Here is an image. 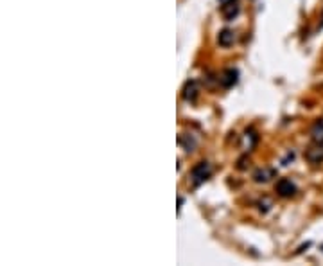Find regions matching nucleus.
<instances>
[{
    "label": "nucleus",
    "mask_w": 323,
    "mask_h": 266,
    "mask_svg": "<svg viewBox=\"0 0 323 266\" xmlns=\"http://www.w3.org/2000/svg\"><path fill=\"white\" fill-rule=\"evenodd\" d=\"M210 175H212V167H210V164L197 162L196 166L192 167V171H190V182H192L194 187H197L203 182H207Z\"/></svg>",
    "instance_id": "nucleus-1"
},
{
    "label": "nucleus",
    "mask_w": 323,
    "mask_h": 266,
    "mask_svg": "<svg viewBox=\"0 0 323 266\" xmlns=\"http://www.w3.org/2000/svg\"><path fill=\"white\" fill-rule=\"evenodd\" d=\"M275 191H276V195L282 196V198H291V196L296 195V185L291 182V180L280 178L275 185Z\"/></svg>",
    "instance_id": "nucleus-2"
},
{
    "label": "nucleus",
    "mask_w": 323,
    "mask_h": 266,
    "mask_svg": "<svg viewBox=\"0 0 323 266\" xmlns=\"http://www.w3.org/2000/svg\"><path fill=\"white\" fill-rule=\"evenodd\" d=\"M237 81H239V72H237L235 68H226V70H223V74L219 75V85L223 88H232Z\"/></svg>",
    "instance_id": "nucleus-3"
},
{
    "label": "nucleus",
    "mask_w": 323,
    "mask_h": 266,
    "mask_svg": "<svg viewBox=\"0 0 323 266\" xmlns=\"http://www.w3.org/2000/svg\"><path fill=\"white\" fill-rule=\"evenodd\" d=\"M237 40V32L233 31V29H223V31L219 32V36H217V44L221 45V47H232L233 44H235Z\"/></svg>",
    "instance_id": "nucleus-4"
},
{
    "label": "nucleus",
    "mask_w": 323,
    "mask_h": 266,
    "mask_svg": "<svg viewBox=\"0 0 323 266\" xmlns=\"http://www.w3.org/2000/svg\"><path fill=\"white\" fill-rule=\"evenodd\" d=\"M275 176H276V169H273V167H260V169H257L255 173H253V180H255L257 183H266L271 178H275Z\"/></svg>",
    "instance_id": "nucleus-5"
},
{
    "label": "nucleus",
    "mask_w": 323,
    "mask_h": 266,
    "mask_svg": "<svg viewBox=\"0 0 323 266\" xmlns=\"http://www.w3.org/2000/svg\"><path fill=\"white\" fill-rule=\"evenodd\" d=\"M221 15L225 16V20H233V18L239 15V4H237V0L225 2L223 8H221Z\"/></svg>",
    "instance_id": "nucleus-6"
},
{
    "label": "nucleus",
    "mask_w": 323,
    "mask_h": 266,
    "mask_svg": "<svg viewBox=\"0 0 323 266\" xmlns=\"http://www.w3.org/2000/svg\"><path fill=\"white\" fill-rule=\"evenodd\" d=\"M305 159L311 164H321L323 162V146L321 144H316V146L309 147L305 151Z\"/></svg>",
    "instance_id": "nucleus-7"
},
{
    "label": "nucleus",
    "mask_w": 323,
    "mask_h": 266,
    "mask_svg": "<svg viewBox=\"0 0 323 266\" xmlns=\"http://www.w3.org/2000/svg\"><path fill=\"white\" fill-rule=\"evenodd\" d=\"M197 83L196 81H187L185 87H183V90H181V97L185 101H189V103H192V101H196L197 97Z\"/></svg>",
    "instance_id": "nucleus-8"
},
{
    "label": "nucleus",
    "mask_w": 323,
    "mask_h": 266,
    "mask_svg": "<svg viewBox=\"0 0 323 266\" xmlns=\"http://www.w3.org/2000/svg\"><path fill=\"white\" fill-rule=\"evenodd\" d=\"M178 142H180V146L183 147V149L189 151V153L196 149V146H197V140L192 133H181V135L178 137Z\"/></svg>",
    "instance_id": "nucleus-9"
},
{
    "label": "nucleus",
    "mask_w": 323,
    "mask_h": 266,
    "mask_svg": "<svg viewBox=\"0 0 323 266\" xmlns=\"http://www.w3.org/2000/svg\"><path fill=\"white\" fill-rule=\"evenodd\" d=\"M311 137L316 144H323V121H318V123L312 126Z\"/></svg>",
    "instance_id": "nucleus-10"
},
{
    "label": "nucleus",
    "mask_w": 323,
    "mask_h": 266,
    "mask_svg": "<svg viewBox=\"0 0 323 266\" xmlns=\"http://www.w3.org/2000/svg\"><path fill=\"white\" fill-rule=\"evenodd\" d=\"M243 140H245V149H252L253 146H255V142H257V135H255V131H246L245 133V137H243Z\"/></svg>",
    "instance_id": "nucleus-11"
}]
</instances>
